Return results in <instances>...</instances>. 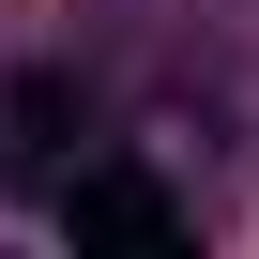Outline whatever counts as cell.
Returning a JSON list of instances; mask_svg holds the SVG:
<instances>
[{
    "label": "cell",
    "mask_w": 259,
    "mask_h": 259,
    "mask_svg": "<svg viewBox=\"0 0 259 259\" xmlns=\"http://www.w3.org/2000/svg\"><path fill=\"white\" fill-rule=\"evenodd\" d=\"M61 229H76V244H122V259H168V244H183V198H168L153 168H76V183H61Z\"/></svg>",
    "instance_id": "obj_1"
},
{
    "label": "cell",
    "mask_w": 259,
    "mask_h": 259,
    "mask_svg": "<svg viewBox=\"0 0 259 259\" xmlns=\"http://www.w3.org/2000/svg\"><path fill=\"white\" fill-rule=\"evenodd\" d=\"M61 138H76V92L61 76H16L0 92V183H61Z\"/></svg>",
    "instance_id": "obj_2"
}]
</instances>
